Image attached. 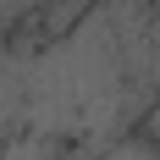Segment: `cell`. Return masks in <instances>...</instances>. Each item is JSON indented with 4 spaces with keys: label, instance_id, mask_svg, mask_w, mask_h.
Here are the masks:
<instances>
[{
    "label": "cell",
    "instance_id": "6da1fadb",
    "mask_svg": "<svg viewBox=\"0 0 160 160\" xmlns=\"http://www.w3.org/2000/svg\"><path fill=\"white\" fill-rule=\"evenodd\" d=\"M28 132V55L0 44V149Z\"/></svg>",
    "mask_w": 160,
    "mask_h": 160
},
{
    "label": "cell",
    "instance_id": "7a4b0ae2",
    "mask_svg": "<svg viewBox=\"0 0 160 160\" xmlns=\"http://www.w3.org/2000/svg\"><path fill=\"white\" fill-rule=\"evenodd\" d=\"M0 160H66V144H55L44 132H22V138H11L0 149Z\"/></svg>",
    "mask_w": 160,
    "mask_h": 160
},
{
    "label": "cell",
    "instance_id": "3957f363",
    "mask_svg": "<svg viewBox=\"0 0 160 160\" xmlns=\"http://www.w3.org/2000/svg\"><path fill=\"white\" fill-rule=\"evenodd\" d=\"M99 160H160V144L144 138V132H122L116 144L99 149Z\"/></svg>",
    "mask_w": 160,
    "mask_h": 160
},
{
    "label": "cell",
    "instance_id": "277c9868",
    "mask_svg": "<svg viewBox=\"0 0 160 160\" xmlns=\"http://www.w3.org/2000/svg\"><path fill=\"white\" fill-rule=\"evenodd\" d=\"M28 11L33 6H0V44H11V33L28 22Z\"/></svg>",
    "mask_w": 160,
    "mask_h": 160
},
{
    "label": "cell",
    "instance_id": "5b68a950",
    "mask_svg": "<svg viewBox=\"0 0 160 160\" xmlns=\"http://www.w3.org/2000/svg\"><path fill=\"white\" fill-rule=\"evenodd\" d=\"M138 132H144V138H155V144H160V99H155V105H149V116H144V122H138Z\"/></svg>",
    "mask_w": 160,
    "mask_h": 160
}]
</instances>
